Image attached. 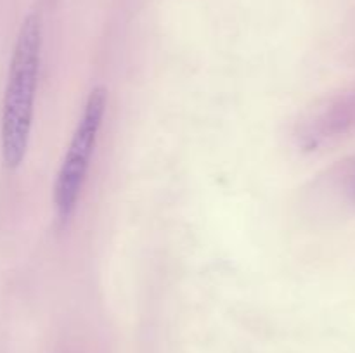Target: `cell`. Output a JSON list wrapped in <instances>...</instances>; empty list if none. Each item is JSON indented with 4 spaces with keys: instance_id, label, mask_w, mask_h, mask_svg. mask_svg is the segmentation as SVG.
Wrapping results in <instances>:
<instances>
[{
    "instance_id": "obj_1",
    "label": "cell",
    "mask_w": 355,
    "mask_h": 353,
    "mask_svg": "<svg viewBox=\"0 0 355 353\" xmlns=\"http://www.w3.org/2000/svg\"><path fill=\"white\" fill-rule=\"evenodd\" d=\"M42 57V21L30 14L21 24L7 71L0 123V147L7 168L21 166L30 144Z\"/></svg>"
},
{
    "instance_id": "obj_2",
    "label": "cell",
    "mask_w": 355,
    "mask_h": 353,
    "mask_svg": "<svg viewBox=\"0 0 355 353\" xmlns=\"http://www.w3.org/2000/svg\"><path fill=\"white\" fill-rule=\"evenodd\" d=\"M106 100L107 96L103 87H96L90 92L82 118L76 125V130L58 172L54 183V206L62 224H66L75 213L76 204L82 196L90 159L96 151L101 125L106 113Z\"/></svg>"
}]
</instances>
